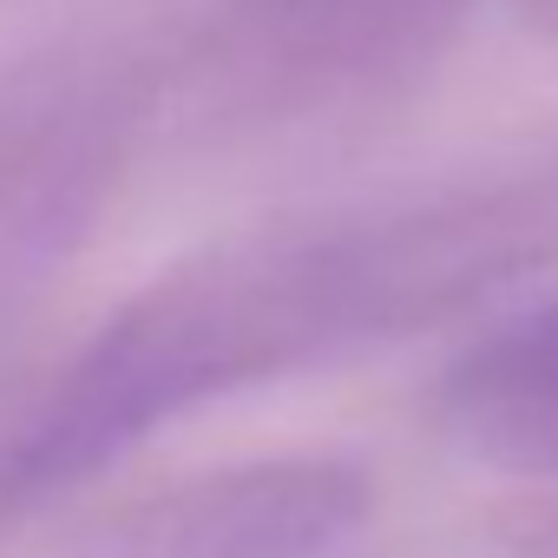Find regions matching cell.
<instances>
[{"mask_svg": "<svg viewBox=\"0 0 558 558\" xmlns=\"http://www.w3.org/2000/svg\"><path fill=\"white\" fill-rule=\"evenodd\" d=\"M434 427L480 466L558 480V296L506 316L447 362Z\"/></svg>", "mask_w": 558, "mask_h": 558, "instance_id": "5", "label": "cell"}, {"mask_svg": "<svg viewBox=\"0 0 558 558\" xmlns=\"http://www.w3.org/2000/svg\"><path fill=\"white\" fill-rule=\"evenodd\" d=\"M151 80L125 53H53L0 73V323L80 256L119 191Z\"/></svg>", "mask_w": 558, "mask_h": 558, "instance_id": "3", "label": "cell"}, {"mask_svg": "<svg viewBox=\"0 0 558 558\" xmlns=\"http://www.w3.org/2000/svg\"><path fill=\"white\" fill-rule=\"evenodd\" d=\"M551 263L558 151L204 243L0 421V532L204 408L460 323Z\"/></svg>", "mask_w": 558, "mask_h": 558, "instance_id": "1", "label": "cell"}, {"mask_svg": "<svg viewBox=\"0 0 558 558\" xmlns=\"http://www.w3.org/2000/svg\"><path fill=\"white\" fill-rule=\"evenodd\" d=\"M368 512V466L342 453H263L119 499L60 558H336Z\"/></svg>", "mask_w": 558, "mask_h": 558, "instance_id": "4", "label": "cell"}, {"mask_svg": "<svg viewBox=\"0 0 558 558\" xmlns=\"http://www.w3.org/2000/svg\"><path fill=\"white\" fill-rule=\"evenodd\" d=\"M480 0H204L191 86L223 119H329L414 86Z\"/></svg>", "mask_w": 558, "mask_h": 558, "instance_id": "2", "label": "cell"}, {"mask_svg": "<svg viewBox=\"0 0 558 558\" xmlns=\"http://www.w3.org/2000/svg\"><path fill=\"white\" fill-rule=\"evenodd\" d=\"M506 538L519 545V558H558V499L519 506V512L506 519Z\"/></svg>", "mask_w": 558, "mask_h": 558, "instance_id": "6", "label": "cell"}]
</instances>
